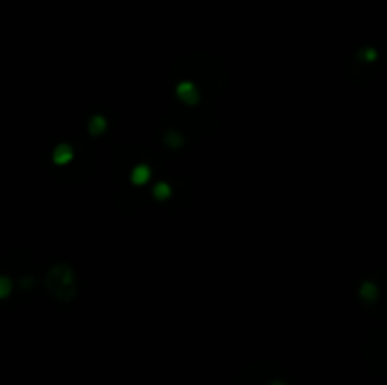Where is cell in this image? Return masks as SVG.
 <instances>
[{
    "mask_svg": "<svg viewBox=\"0 0 387 385\" xmlns=\"http://www.w3.org/2000/svg\"><path fill=\"white\" fill-rule=\"evenodd\" d=\"M10 291V281L6 278H0V297H6Z\"/></svg>",
    "mask_w": 387,
    "mask_h": 385,
    "instance_id": "cell-2",
    "label": "cell"
},
{
    "mask_svg": "<svg viewBox=\"0 0 387 385\" xmlns=\"http://www.w3.org/2000/svg\"><path fill=\"white\" fill-rule=\"evenodd\" d=\"M157 197H168V187L167 185H159L157 187Z\"/></svg>",
    "mask_w": 387,
    "mask_h": 385,
    "instance_id": "cell-3",
    "label": "cell"
},
{
    "mask_svg": "<svg viewBox=\"0 0 387 385\" xmlns=\"http://www.w3.org/2000/svg\"><path fill=\"white\" fill-rule=\"evenodd\" d=\"M147 176H149V170H147L146 166H138V168H134L133 179L136 181V183H142V181H146Z\"/></svg>",
    "mask_w": 387,
    "mask_h": 385,
    "instance_id": "cell-1",
    "label": "cell"
}]
</instances>
